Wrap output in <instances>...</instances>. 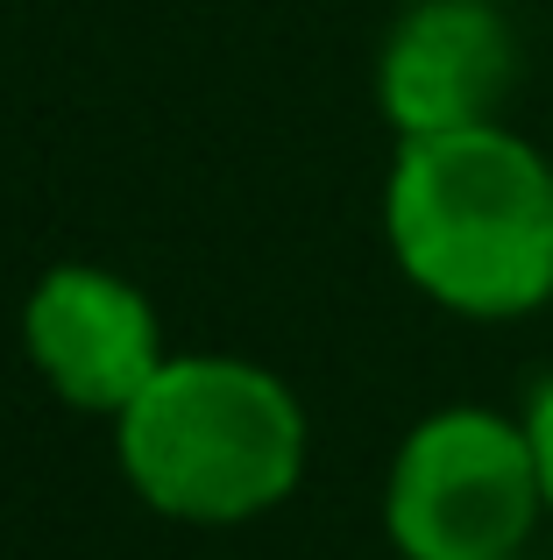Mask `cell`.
<instances>
[{
  "mask_svg": "<svg viewBox=\"0 0 553 560\" xmlns=\"http://www.w3.org/2000/svg\"><path fill=\"white\" fill-rule=\"evenodd\" d=\"M384 242L404 284L455 319H532L553 305V156L504 121L398 142Z\"/></svg>",
  "mask_w": 553,
  "mask_h": 560,
  "instance_id": "1",
  "label": "cell"
},
{
  "mask_svg": "<svg viewBox=\"0 0 553 560\" xmlns=\"http://www.w3.org/2000/svg\"><path fill=\"white\" fill-rule=\"evenodd\" d=\"M128 490L178 525H249L305 482L313 425L276 370L242 355H170L114 419Z\"/></svg>",
  "mask_w": 553,
  "mask_h": 560,
  "instance_id": "2",
  "label": "cell"
},
{
  "mask_svg": "<svg viewBox=\"0 0 553 560\" xmlns=\"http://www.w3.org/2000/svg\"><path fill=\"white\" fill-rule=\"evenodd\" d=\"M540 518V462L511 411L440 405L390 454L384 533L404 560H518Z\"/></svg>",
  "mask_w": 553,
  "mask_h": 560,
  "instance_id": "3",
  "label": "cell"
},
{
  "mask_svg": "<svg viewBox=\"0 0 553 560\" xmlns=\"http://www.w3.org/2000/svg\"><path fill=\"white\" fill-rule=\"evenodd\" d=\"M22 348L36 376L50 383V397H64L71 411H93V419H121L170 362L150 291L107 262L43 270L22 305Z\"/></svg>",
  "mask_w": 553,
  "mask_h": 560,
  "instance_id": "4",
  "label": "cell"
},
{
  "mask_svg": "<svg viewBox=\"0 0 553 560\" xmlns=\"http://www.w3.org/2000/svg\"><path fill=\"white\" fill-rule=\"evenodd\" d=\"M511 85L518 28L504 0H412L376 50V107L398 142L497 121Z\"/></svg>",
  "mask_w": 553,
  "mask_h": 560,
  "instance_id": "5",
  "label": "cell"
},
{
  "mask_svg": "<svg viewBox=\"0 0 553 560\" xmlns=\"http://www.w3.org/2000/svg\"><path fill=\"white\" fill-rule=\"evenodd\" d=\"M526 440H532V462H540V490H546V518H553V376L526 405Z\"/></svg>",
  "mask_w": 553,
  "mask_h": 560,
  "instance_id": "6",
  "label": "cell"
}]
</instances>
